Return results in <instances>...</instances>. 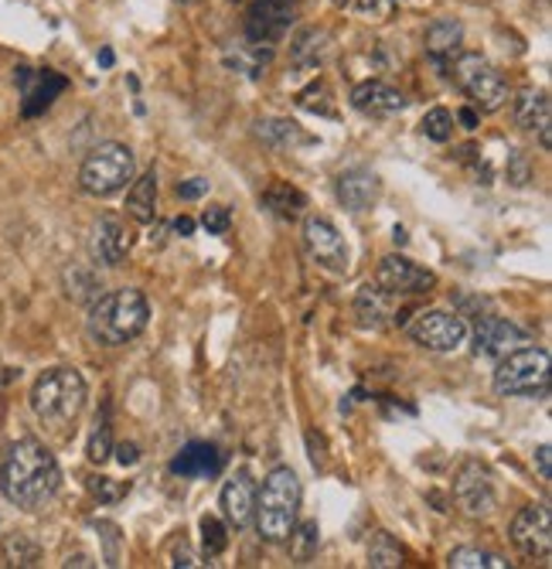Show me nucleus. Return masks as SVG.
<instances>
[{"instance_id":"f257e3e1","label":"nucleus","mask_w":552,"mask_h":569,"mask_svg":"<svg viewBox=\"0 0 552 569\" xmlns=\"http://www.w3.org/2000/svg\"><path fill=\"white\" fill-rule=\"evenodd\" d=\"M58 488H62V467L42 440L24 437L8 446L0 461V495L11 504L38 512L58 495Z\"/></svg>"},{"instance_id":"f03ea898","label":"nucleus","mask_w":552,"mask_h":569,"mask_svg":"<svg viewBox=\"0 0 552 569\" xmlns=\"http://www.w3.org/2000/svg\"><path fill=\"white\" fill-rule=\"evenodd\" d=\"M148 317H151L148 297L127 287V290H113V293L96 297L90 307V317H85V332H90V338L96 345L120 348L148 327Z\"/></svg>"},{"instance_id":"7ed1b4c3","label":"nucleus","mask_w":552,"mask_h":569,"mask_svg":"<svg viewBox=\"0 0 552 569\" xmlns=\"http://www.w3.org/2000/svg\"><path fill=\"white\" fill-rule=\"evenodd\" d=\"M301 477L290 467H273L267 474L263 488H256V508H252V522L263 543L283 546L290 529L297 525L301 512Z\"/></svg>"},{"instance_id":"20e7f679","label":"nucleus","mask_w":552,"mask_h":569,"mask_svg":"<svg viewBox=\"0 0 552 569\" xmlns=\"http://www.w3.org/2000/svg\"><path fill=\"white\" fill-rule=\"evenodd\" d=\"M85 396H90V388H85V379L69 369V365H58V369H48L35 379L32 385V413L38 416V423L48 427V430H66L72 427L82 406H85Z\"/></svg>"},{"instance_id":"39448f33","label":"nucleus","mask_w":552,"mask_h":569,"mask_svg":"<svg viewBox=\"0 0 552 569\" xmlns=\"http://www.w3.org/2000/svg\"><path fill=\"white\" fill-rule=\"evenodd\" d=\"M450 79L481 113H498L508 103L505 76L478 51H457L450 58Z\"/></svg>"},{"instance_id":"423d86ee","label":"nucleus","mask_w":552,"mask_h":569,"mask_svg":"<svg viewBox=\"0 0 552 569\" xmlns=\"http://www.w3.org/2000/svg\"><path fill=\"white\" fill-rule=\"evenodd\" d=\"M549 351L526 345L498 358L495 369V393L498 396H542L549 388Z\"/></svg>"},{"instance_id":"0eeeda50","label":"nucleus","mask_w":552,"mask_h":569,"mask_svg":"<svg viewBox=\"0 0 552 569\" xmlns=\"http://www.w3.org/2000/svg\"><path fill=\"white\" fill-rule=\"evenodd\" d=\"M133 182V151L127 143H99L79 167V188L93 198H109Z\"/></svg>"},{"instance_id":"6e6552de","label":"nucleus","mask_w":552,"mask_h":569,"mask_svg":"<svg viewBox=\"0 0 552 569\" xmlns=\"http://www.w3.org/2000/svg\"><path fill=\"white\" fill-rule=\"evenodd\" d=\"M297 14H301V0H252L246 11V38L252 45L273 48L290 35Z\"/></svg>"},{"instance_id":"1a4fd4ad","label":"nucleus","mask_w":552,"mask_h":569,"mask_svg":"<svg viewBox=\"0 0 552 569\" xmlns=\"http://www.w3.org/2000/svg\"><path fill=\"white\" fill-rule=\"evenodd\" d=\"M406 332L426 351H457L468 338V324L454 311H420Z\"/></svg>"},{"instance_id":"9d476101","label":"nucleus","mask_w":552,"mask_h":569,"mask_svg":"<svg viewBox=\"0 0 552 569\" xmlns=\"http://www.w3.org/2000/svg\"><path fill=\"white\" fill-rule=\"evenodd\" d=\"M454 498L471 519H484L495 512V504H498L495 477H491V471L481 461H468L454 477Z\"/></svg>"},{"instance_id":"9b49d317","label":"nucleus","mask_w":552,"mask_h":569,"mask_svg":"<svg viewBox=\"0 0 552 569\" xmlns=\"http://www.w3.org/2000/svg\"><path fill=\"white\" fill-rule=\"evenodd\" d=\"M375 287L386 290L389 297H416L437 287V274H430V269L416 266L413 259L392 253L375 269Z\"/></svg>"},{"instance_id":"f8f14e48","label":"nucleus","mask_w":552,"mask_h":569,"mask_svg":"<svg viewBox=\"0 0 552 569\" xmlns=\"http://www.w3.org/2000/svg\"><path fill=\"white\" fill-rule=\"evenodd\" d=\"M512 543L521 556L529 559H549L552 553V512L549 504H529L521 508L512 522Z\"/></svg>"},{"instance_id":"ddd939ff","label":"nucleus","mask_w":552,"mask_h":569,"mask_svg":"<svg viewBox=\"0 0 552 569\" xmlns=\"http://www.w3.org/2000/svg\"><path fill=\"white\" fill-rule=\"evenodd\" d=\"M304 246H307L310 259L321 263L325 269H331V274H344L348 269V243L334 222H328L321 216H310L304 222Z\"/></svg>"},{"instance_id":"4468645a","label":"nucleus","mask_w":552,"mask_h":569,"mask_svg":"<svg viewBox=\"0 0 552 569\" xmlns=\"http://www.w3.org/2000/svg\"><path fill=\"white\" fill-rule=\"evenodd\" d=\"M14 79L21 85V100H24L21 103V116H27V119L45 113L55 103V96L69 85L66 76H58L51 69H24V66L14 72Z\"/></svg>"},{"instance_id":"2eb2a0df","label":"nucleus","mask_w":552,"mask_h":569,"mask_svg":"<svg viewBox=\"0 0 552 569\" xmlns=\"http://www.w3.org/2000/svg\"><path fill=\"white\" fill-rule=\"evenodd\" d=\"M532 345L529 332H521L518 324L505 321V317H481L478 321V332H474V355H484V358H505L508 351L515 348H526Z\"/></svg>"},{"instance_id":"dca6fc26","label":"nucleus","mask_w":552,"mask_h":569,"mask_svg":"<svg viewBox=\"0 0 552 569\" xmlns=\"http://www.w3.org/2000/svg\"><path fill=\"white\" fill-rule=\"evenodd\" d=\"M133 249V232L127 229L124 219L116 216H103L96 225H93V235H90V253L99 266H120Z\"/></svg>"},{"instance_id":"f3484780","label":"nucleus","mask_w":552,"mask_h":569,"mask_svg":"<svg viewBox=\"0 0 552 569\" xmlns=\"http://www.w3.org/2000/svg\"><path fill=\"white\" fill-rule=\"evenodd\" d=\"M334 191L348 212H368L383 195V182H379V174H372L365 167H352V171L338 174Z\"/></svg>"},{"instance_id":"a211bd4d","label":"nucleus","mask_w":552,"mask_h":569,"mask_svg":"<svg viewBox=\"0 0 552 569\" xmlns=\"http://www.w3.org/2000/svg\"><path fill=\"white\" fill-rule=\"evenodd\" d=\"M219 504H222V512H225V519H228V525H232V529H246V525L252 522V508H256V485H252L249 471H236V474L228 477L225 488H222Z\"/></svg>"},{"instance_id":"6ab92c4d","label":"nucleus","mask_w":552,"mask_h":569,"mask_svg":"<svg viewBox=\"0 0 552 569\" xmlns=\"http://www.w3.org/2000/svg\"><path fill=\"white\" fill-rule=\"evenodd\" d=\"M225 467V454L209 440H191L181 446V454L171 461V474L178 477H215Z\"/></svg>"},{"instance_id":"aec40b11","label":"nucleus","mask_w":552,"mask_h":569,"mask_svg":"<svg viewBox=\"0 0 552 569\" xmlns=\"http://www.w3.org/2000/svg\"><path fill=\"white\" fill-rule=\"evenodd\" d=\"M352 106L365 116H396L406 109V96L383 79H368L352 89Z\"/></svg>"},{"instance_id":"412c9836","label":"nucleus","mask_w":552,"mask_h":569,"mask_svg":"<svg viewBox=\"0 0 552 569\" xmlns=\"http://www.w3.org/2000/svg\"><path fill=\"white\" fill-rule=\"evenodd\" d=\"M549 119H552V103L542 89H521L515 96V124L521 130H539L542 151H549Z\"/></svg>"},{"instance_id":"4be33fe9","label":"nucleus","mask_w":552,"mask_h":569,"mask_svg":"<svg viewBox=\"0 0 552 569\" xmlns=\"http://www.w3.org/2000/svg\"><path fill=\"white\" fill-rule=\"evenodd\" d=\"M460 42H463V27L457 18H437L423 35V45H426V55L433 58L437 66H450V58L460 51Z\"/></svg>"},{"instance_id":"5701e85b","label":"nucleus","mask_w":552,"mask_h":569,"mask_svg":"<svg viewBox=\"0 0 552 569\" xmlns=\"http://www.w3.org/2000/svg\"><path fill=\"white\" fill-rule=\"evenodd\" d=\"M328 51H331V35L321 32V27H307V32H301L294 38V45H290V62H294L297 69L317 72L325 66Z\"/></svg>"},{"instance_id":"b1692460","label":"nucleus","mask_w":552,"mask_h":569,"mask_svg":"<svg viewBox=\"0 0 552 569\" xmlns=\"http://www.w3.org/2000/svg\"><path fill=\"white\" fill-rule=\"evenodd\" d=\"M127 216L140 225L154 222L157 216V171H143L127 191Z\"/></svg>"},{"instance_id":"393cba45","label":"nucleus","mask_w":552,"mask_h":569,"mask_svg":"<svg viewBox=\"0 0 552 569\" xmlns=\"http://www.w3.org/2000/svg\"><path fill=\"white\" fill-rule=\"evenodd\" d=\"M259 201H263V205L270 208V212H273L277 219H286V222L301 219V216H304V208H307V195H304V191H297L294 185H286V182L270 185Z\"/></svg>"},{"instance_id":"a878e982","label":"nucleus","mask_w":552,"mask_h":569,"mask_svg":"<svg viewBox=\"0 0 552 569\" xmlns=\"http://www.w3.org/2000/svg\"><path fill=\"white\" fill-rule=\"evenodd\" d=\"M355 317L362 321V327H375V332H379L389 317V293L379 287H362L355 297Z\"/></svg>"},{"instance_id":"bb28decb","label":"nucleus","mask_w":552,"mask_h":569,"mask_svg":"<svg viewBox=\"0 0 552 569\" xmlns=\"http://www.w3.org/2000/svg\"><path fill=\"white\" fill-rule=\"evenodd\" d=\"M283 546H290L294 562H307L317 553V546H321V529H317V522H301V525L290 529Z\"/></svg>"},{"instance_id":"cd10ccee","label":"nucleus","mask_w":552,"mask_h":569,"mask_svg":"<svg viewBox=\"0 0 552 569\" xmlns=\"http://www.w3.org/2000/svg\"><path fill=\"white\" fill-rule=\"evenodd\" d=\"M259 127V137H263L270 147H297V143H310V137L297 127L290 124V119H267V124H256Z\"/></svg>"},{"instance_id":"c85d7f7f","label":"nucleus","mask_w":552,"mask_h":569,"mask_svg":"<svg viewBox=\"0 0 552 569\" xmlns=\"http://www.w3.org/2000/svg\"><path fill=\"white\" fill-rule=\"evenodd\" d=\"M4 559L8 566H38L42 562V546L35 543V538H27L24 532H11L4 538Z\"/></svg>"},{"instance_id":"c756f323","label":"nucleus","mask_w":552,"mask_h":569,"mask_svg":"<svg viewBox=\"0 0 552 569\" xmlns=\"http://www.w3.org/2000/svg\"><path fill=\"white\" fill-rule=\"evenodd\" d=\"M447 566H454V569H505L508 562L498 553H484V549H474V546H463V549L450 553Z\"/></svg>"},{"instance_id":"7c9ffc66","label":"nucleus","mask_w":552,"mask_h":569,"mask_svg":"<svg viewBox=\"0 0 552 569\" xmlns=\"http://www.w3.org/2000/svg\"><path fill=\"white\" fill-rule=\"evenodd\" d=\"M368 566L375 569H399L402 566V549L392 543L386 532H375L368 543Z\"/></svg>"},{"instance_id":"2f4dec72","label":"nucleus","mask_w":552,"mask_h":569,"mask_svg":"<svg viewBox=\"0 0 552 569\" xmlns=\"http://www.w3.org/2000/svg\"><path fill=\"white\" fill-rule=\"evenodd\" d=\"M423 137L433 140V143H447L454 137V113L444 109V106H433L426 116H423V124H420Z\"/></svg>"},{"instance_id":"473e14b6","label":"nucleus","mask_w":552,"mask_h":569,"mask_svg":"<svg viewBox=\"0 0 552 569\" xmlns=\"http://www.w3.org/2000/svg\"><path fill=\"white\" fill-rule=\"evenodd\" d=\"M228 546V529L215 519V515H205L201 519V553H205L209 559L222 556Z\"/></svg>"},{"instance_id":"72a5a7b5","label":"nucleus","mask_w":552,"mask_h":569,"mask_svg":"<svg viewBox=\"0 0 552 569\" xmlns=\"http://www.w3.org/2000/svg\"><path fill=\"white\" fill-rule=\"evenodd\" d=\"M90 461L93 464H106L109 454H113V430H109V416L103 409V416H96V427H93V437H90Z\"/></svg>"},{"instance_id":"f704fd0d","label":"nucleus","mask_w":552,"mask_h":569,"mask_svg":"<svg viewBox=\"0 0 552 569\" xmlns=\"http://www.w3.org/2000/svg\"><path fill=\"white\" fill-rule=\"evenodd\" d=\"M201 225L209 229V235H225L232 229V216L225 205H212L205 208V216H201Z\"/></svg>"},{"instance_id":"c9c22d12","label":"nucleus","mask_w":552,"mask_h":569,"mask_svg":"<svg viewBox=\"0 0 552 569\" xmlns=\"http://www.w3.org/2000/svg\"><path fill=\"white\" fill-rule=\"evenodd\" d=\"M90 491H93L99 501H116V498L124 495V488H120V485H113L109 477H93V481H90Z\"/></svg>"},{"instance_id":"e433bc0d","label":"nucleus","mask_w":552,"mask_h":569,"mask_svg":"<svg viewBox=\"0 0 552 569\" xmlns=\"http://www.w3.org/2000/svg\"><path fill=\"white\" fill-rule=\"evenodd\" d=\"M205 191H209L205 177H191V182H181V185H178V198H185V201H195V198H201Z\"/></svg>"},{"instance_id":"4c0bfd02","label":"nucleus","mask_w":552,"mask_h":569,"mask_svg":"<svg viewBox=\"0 0 552 569\" xmlns=\"http://www.w3.org/2000/svg\"><path fill=\"white\" fill-rule=\"evenodd\" d=\"M116 457H120L124 467L127 464H137L140 461V446L137 443H120V446H116Z\"/></svg>"},{"instance_id":"58836bf2","label":"nucleus","mask_w":552,"mask_h":569,"mask_svg":"<svg viewBox=\"0 0 552 569\" xmlns=\"http://www.w3.org/2000/svg\"><path fill=\"white\" fill-rule=\"evenodd\" d=\"M539 474H542V481H549V477H552V471H549V443H542L539 446Z\"/></svg>"},{"instance_id":"ea45409f","label":"nucleus","mask_w":552,"mask_h":569,"mask_svg":"<svg viewBox=\"0 0 552 569\" xmlns=\"http://www.w3.org/2000/svg\"><path fill=\"white\" fill-rule=\"evenodd\" d=\"M457 119H460V124L468 127V130H474V127H478V113H474V109H460V113H457Z\"/></svg>"},{"instance_id":"a19ab883","label":"nucleus","mask_w":552,"mask_h":569,"mask_svg":"<svg viewBox=\"0 0 552 569\" xmlns=\"http://www.w3.org/2000/svg\"><path fill=\"white\" fill-rule=\"evenodd\" d=\"M171 566H198V562H195V556L181 546L178 553H174V562H171Z\"/></svg>"},{"instance_id":"79ce46f5","label":"nucleus","mask_w":552,"mask_h":569,"mask_svg":"<svg viewBox=\"0 0 552 569\" xmlns=\"http://www.w3.org/2000/svg\"><path fill=\"white\" fill-rule=\"evenodd\" d=\"M174 229H178L181 235H191L195 232V222L191 219H178V222H174Z\"/></svg>"},{"instance_id":"37998d69","label":"nucleus","mask_w":552,"mask_h":569,"mask_svg":"<svg viewBox=\"0 0 552 569\" xmlns=\"http://www.w3.org/2000/svg\"><path fill=\"white\" fill-rule=\"evenodd\" d=\"M66 566H93V562H90V556H72Z\"/></svg>"}]
</instances>
